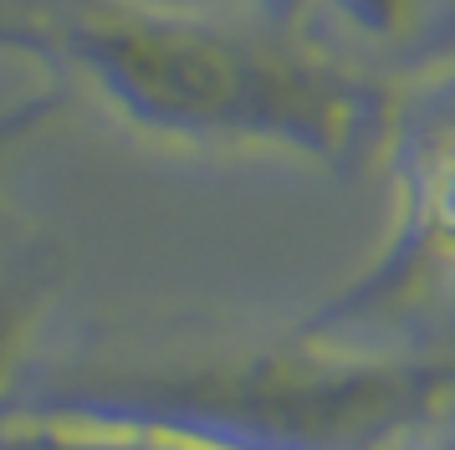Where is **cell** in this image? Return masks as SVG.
<instances>
[{
    "mask_svg": "<svg viewBox=\"0 0 455 450\" xmlns=\"http://www.w3.org/2000/svg\"><path fill=\"white\" fill-rule=\"evenodd\" d=\"M261 11H271V16H287V20H302V11H307L312 0H256Z\"/></svg>",
    "mask_w": 455,
    "mask_h": 450,
    "instance_id": "8",
    "label": "cell"
},
{
    "mask_svg": "<svg viewBox=\"0 0 455 450\" xmlns=\"http://www.w3.org/2000/svg\"><path fill=\"white\" fill-rule=\"evenodd\" d=\"M323 16L363 46H404L435 20L440 0H312Z\"/></svg>",
    "mask_w": 455,
    "mask_h": 450,
    "instance_id": "5",
    "label": "cell"
},
{
    "mask_svg": "<svg viewBox=\"0 0 455 450\" xmlns=\"http://www.w3.org/2000/svg\"><path fill=\"white\" fill-rule=\"evenodd\" d=\"M46 41H52V36H31V31H21V26L0 20V61L26 57V52L46 46ZM31 113H42V108H31V102H0V139H5V133H16L21 123H31Z\"/></svg>",
    "mask_w": 455,
    "mask_h": 450,
    "instance_id": "6",
    "label": "cell"
},
{
    "mask_svg": "<svg viewBox=\"0 0 455 450\" xmlns=\"http://www.w3.org/2000/svg\"><path fill=\"white\" fill-rule=\"evenodd\" d=\"M52 41L62 72L169 149L348 164L384 128V92L261 5L87 0Z\"/></svg>",
    "mask_w": 455,
    "mask_h": 450,
    "instance_id": "1",
    "label": "cell"
},
{
    "mask_svg": "<svg viewBox=\"0 0 455 450\" xmlns=\"http://www.w3.org/2000/svg\"><path fill=\"white\" fill-rule=\"evenodd\" d=\"M455 399V364L379 358L297 333L287 343L83 358L5 389L0 420L154 430L205 450H389Z\"/></svg>",
    "mask_w": 455,
    "mask_h": 450,
    "instance_id": "2",
    "label": "cell"
},
{
    "mask_svg": "<svg viewBox=\"0 0 455 450\" xmlns=\"http://www.w3.org/2000/svg\"><path fill=\"white\" fill-rule=\"evenodd\" d=\"M440 286H455V108L419 123L399 159V221L389 245L369 277L348 286L307 333L332 338L338 327L379 323Z\"/></svg>",
    "mask_w": 455,
    "mask_h": 450,
    "instance_id": "3",
    "label": "cell"
},
{
    "mask_svg": "<svg viewBox=\"0 0 455 450\" xmlns=\"http://www.w3.org/2000/svg\"><path fill=\"white\" fill-rule=\"evenodd\" d=\"M0 450H205L154 430L67 425V420H0Z\"/></svg>",
    "mask_w": 455,
    "mask_h": 450,
    "instance_id": "4",
    "label": "cell"
},
{
    "mask_svg": "<svg viewBox=\"0 0 455 450\" xmlns=\"http://www.w3.org/2000/svg\"><path fill=\"white\" fill-rule=\"evenodd\" d=\"M5 379H11V317L0 302V399H5Z\"/></svg>",
    "mask_w": 455,
    "mask_h": 450,
    "instance_id": "7",
    "label": "cell"
},
{
    "mask_svg": "<svg viewBox=\"0 0 455 450\" xmlns=\"http://www.w3.org/2000/svg\"><path fill=\"white\" fill-rule=\"evenodd\" d=\"M389 450H414V440H404V446H389Z\"/></svg>",
    "mask_w": 455,
    "mask_h": 450,
    "instance_id": "9",
    "label": "cell"
}]
</instances>
